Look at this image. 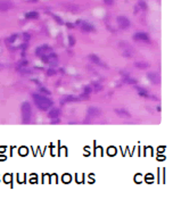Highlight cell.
I'll list each match as a JSON object with an SVG mask.
<instances>
[{
    "label": "cell",
    "mask_w": 181,
    "mask_h": 224,
    "mask_svg": "<svg viewBox=\"0 0 181 224\" xmlns=\"http://www.w3.org/2000/svg\"><path fill=\"white\" fill-rule=\"evenodd\" d=\"M33 100H34V104L37 105V107L41 110H48L52 105V103L48 98H46L41 95H33Z\"/></svg>",
    "instance_id": "obj_1"
},
{
    "label": "cell",
    "mask_w": 181,
    "mask_h": 224,
    "mask_svg": "<svg viewBox=\"0 0 181 224\" xmlns=\"http://www.w3.org/2000/svg\"><path fill=\"white\" fill-rule=\"evenodd\" d=\"M21 110H22V119L23 122L26 123L31 119V115H32V109H31V106L29 103H23L22 107H21Z\"/></svg>",
    "instance_id": "obj_2"
},
{
    "label": "cell",
    "mask_w": 181,
    "mask_h": 224,
    "mask_svg": "<svg viewBox=\"0 0 181 224\" xmlns=\"http://www.w3.org/2000/svg\"><path fill=\"white\" fill-rule=\"evenodd\" d=\"M117 23H119V25H120L121 29H126L128 26L130 25V21L126 18L125 16H119L117 17Z\"/></svg>",
    "instance_id": "obj_3"
},
{
    "label": "cell",
    "mask_w": 181,
    "mask_h": 224,
    "mask_svg": "<svg viewBox=\"0 0 181 224\" xmlns=\"http://www.w3.org/2000/svg\"><path fill=\"white\" fill-rule=\"evenodd\" d=\"M13 7V3L9 0H0V12H7Z\"/></svg>",
    "instance_id": "obj_4"
},
{
    "label": "cell",
    "mask_w": 181,
    "mask_h": 224,
    "mask_svg": "<svg viewBox=\"0 0 181 224\" xmlns=\"http://www.w3.org/2000/svg\"><path fill=\"white\" fill-rule=\"evenodd\" d=\"M48 52H50V48H49L48 46H42V47H40V48L37 50V54L40 55V56H46Z\"/></svg>",
    "instance_id": "obj_5"
},
{
    "label": "cell",
    "mask_w": 181,
    "mask_h": 224,
    "mask_svg": "<svg viewBox=\"0 0 181 224\" xmlns=\"http://www.w3.org/2000/svg\"><path fill=\"white\" fill-rule=\"evenodd\" d=\"M88 115L90 116V117H97V116L100 115V110L98 108H95V107H92V108H89V110H88Z\"/></svg>",
    "instance_id": "obj_6"
},
{
    "label": "cell",
    "mask_w": 181,
    "mask_h": 224,
    "mask_svg": "<svg viewBox=\"0 0 181 224\" xmlns=\"http://www.w3.org/2000/svg\"><path fill=\"white\" fill-rule=\"evenodd\" d=\"M135 39H136V40H139V41H148L149 40L148 35L142 32L136 33V34H135Z\"/></svg>",
    "instance_id": "obj_7"
},
{
    "label": "cell",
    "mask_w": 181,
    "mask_h": 224,
    "mask_svg": "<svg viewBox=\"0 0 181 224\" xmlns=\"http://www.w3.org/2000/svg\"><path fill=\"white\" fill-rule=\"evenodd\" d=\"M148 79L152 81L153 83H155V84H159V82H161V80H159V76L157 75V74H155V73H149L148 74Z\"/></svg>",
    "instance_id": "obj_8"
},
{
    "label": "cell",
    "mask_w": 181,
    "mask_h": 224,
    "mask_svg": "<svg viewBox=\"0 0 181 224\" xmlns=\"http://www.w3.org/2000/svg\"><path fill=\"white\" fill-rule=\"evenodd\" d=\"M49 117H51V119H55V117H57V116L59 115V110L58 109H52V110H50L49 112Z\"/></svg>",
    "instance_id": "obj_9"
},
{
    "label": "cell",
    "mask_w": 181,
    "mask_h": 224,
    "mask_svg": "<svg viewBox=\"0 0 181 224\" xmlns=\"http://www.w3.org/2000/svg\"><path fill=\"white\" fill-rule=\"evenodd\" d=\"M89 58H90V59L94 61V63H96V64H101L100 59H99V58H98L96 55H90V56H89Z\"/></svg>",
    "instance_id": "obj_10"
},
{
    "label": "cell",
    "mask_w": 181,
    "mask_h": 224,
    "mask_svg": "<svg viewBox=\"0 0 181 224\" xmlns=\"http://www.w3.org/2000/svg\"><path fill=\"white\" fill-rule=\"evenodd\" d=\"M116 113L120 116H122V117H130L129 113H126L125 110H122V109H119V110H116Z\"/></svg>",
    "instance_id": "obj_11"
},
{
    "label": "cell",
    "mask_w": 181,
    "mask_h": 224,
    "mask_svg": "<svg viewBox=\"0 0 181 224\" xmlns=\"http://www.w3.org/2000/svg\"><path fill=\"white\" fill-rule=\"evenodd\" d=\"M26 17H27V18H37V17H38V13L32 12V13L26 14Z\"/></svg>",
    "instance_id": "obj_12"
},
{
    "label": "cell",
    "mask_w": 181,
    "mask_h": 224,
    "mask_svg": "<svg viewBox=\"0 0 181 224\" xmlns=\"http://www.w3.org/2000/svg\"><path fill=\"white\" fill-rule=\"evenodd\" d=\"M136 66L137 67H140V68H146V67H148V64H138V63H137L136 64Z\"/></svg>",
    "instance_id": "obj_13"
},
{
    "label": "cell",
    "mask_w": 181,
    "mask_h": 224,
    "mask_svg": "<svg viewBox=\"0 0 181 224\" xmlns=\"http://www.w3.org/2000/svg\"><path fill=\"white\" fill-rule=\"evenodd\" d=\"M82 27H84L83 30H86V31H91V30L94 29V27H91V26L87 25V24H83V25H82Z\"/></svg>",
    "instance_id": "obj_14"
},
{
    "label": "cell",
    "mask_w": 181,
    "mask_h": 224,
    "mask_svg": "<svg viewBox=\"0 0 181 224\" xmlns=\"http://www.w3.org/2000/svg\"><path fill=\"white\" fill-rule=\"evenodd\" d=\"M105 1V3H107V5H110V3L113 2V0H104Z\"/></svg>",
    "instance_id": "obj_15"
},
{
    "label": "cell",
    "mask_w": 181,
    "mask_h": 224,
    "mask_svg": "<svg viewBox=\"0 0 181 224\" xmlns=\"http://www.w3.org/2000/svg\"><path fill=\"white\" fill-rule=\"evenodd\" d=\"M70 43H71V46L74 43V40H73V37H70Z\"/></svg>",
    "instance_id": "obj_16"
},
{
    "label": "cell",
    "mask_w": 181,
    "mask_h": 224,
    "mask_svg": "<svg viewBox=\"0 0 181 224\" xmlns=\"http://www.w3.org/2000/svg\"><path fill=\"white\" fill-rule=\"evenodd\" d=\"M114 153H115V150H114V149H112V150H110H110H108V154H114Z\"/></svg>",
    "instance_id": "obj_17"
},
{
    "label": "cell",
    "mask_w": 181,
    "mask_h": 224,
    "mask_svg": "<svg viewBox=\"0 0 181 224\" xmlns=\"http://www.w3.org/2000/svg\"><path fill=\"white\" fill-rule=\"evenodd\" d=\"M63 180H64V181H68V180H70V178H68V176H66V178H63Z\"/></svg>",
    "instance_id": "obj_18"
}]
</instances>
